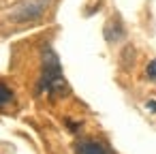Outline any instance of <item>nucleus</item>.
<instances>
[{"label": "nucleus", "instance_id": "nucleus-5", "mask_svg": "<svg viewBox=\"0 0 156 154\" xmlns=\"http://www.w3.org/2000/svg\"><path fill=\"white\" fill-rule=\"evenodd\" d=\"M133 58H135V49H133L130 45H126V47H124V52H122V62H124V69H130V66H133Z\"/></svg>", "mask_w": 156, "mask_h": 154}, {"label": "nucleus", "instance_id": "nucleus-6", "mask_svg": "<svg viewBox=\"0 0 156 154\" xmlns=\"http://www.w3.org/2000/svg\"><path fill=\"white\" fill-rule=\"evenodd\" d=\"M11 98H13V92H11L5 84H0V107H5Z\"/></svg>", "mask_w": 156, "mask_h": 154}, {"label": "nucleus", "instance_id": "nucleus-1", "mask_svg": "<svg viewBox=\"0 0 156 154\" xmlns=\"http://www.w3.org/2000/svg\"><path fill=\"white\" fill-rule=\"evenodd\" d=\"M41 86L51 94V96H62L66 94L69 86H66V79L62 75V66H60V60L56 56V52L51 47H45L43 49V75H41Z\"/></svg>", "mask_w": 156, "mask_h": 154}, {"label": "nucleus", "instance_id": "nucleus-7", "mask_svg": "<svg viewBox=\"0 0 156 154\" xmlns=\"http://www.w3.org/2000/svg\"><path fill=\"white\" fill-rule=\"evenodd\" d=\"M147 75H150V79H156V60L150 62V66H147Z\"/></svg>", "mask_w": 156, "mask_h": 154}, {"label": "nucleus", "instance_id": "nucleus-2", "mask_svg": "<svg viewBox=\"0 0 156 154\" xmlns=\"http://www.w3.org/2000/svg\"><path fill=\"white\" fill-rule=\"evenodd\" d=\"M43 7H45V2H37V5H28V7H24L22 11H17V13H13L11 17L15 20V22H30V20H37L41 13H43Z\"/></svg>", "mask_w": 156, "mask_h": 154}, {"label": "nucleus", "instance_id": "nucleus-8", "mask_svg": "<svg viewBox=\"0 0 156 154\" xmlns=\"http://www.w3.org/2000/svg\"><path fill=\"white\" fill-rule=\"evenodd\" d=\"M147 109H152V111H156V103H154V101H150V103H147Z\"/></svg>", "mask_w": 156, "mask_h": 154}, {"label": "nucleus", "instance_id": "nucleus-3", "mask_svg": "<svg viewBox=\"0 0 156 154\" xmlns=\"http://www.w3.org/2000/svg\"><path fill=\"white\" fill-rule=\"evenodd\" d=\"M75 154H111V152L98 141H81L75 145Z\"/></svg>", "mask_w": 156, "mask_h": 154}, {"label": "nucleus", "instance_id": "nucleus-4", "mask_svg": "<svg viewBox=\"0 0 156 154\" xmlns=\"http://www.w3.org/2000/svg\"><path fill=\"white\" fill-rule=\"evenodd\" d=\"M122 37H124L122 24H120L118 20L107 22V26H105V39H107L109 43H115V41H118V39H122Z\"/></svg>", "mask_w": 156, "mask_h": 154}]
</instances>
